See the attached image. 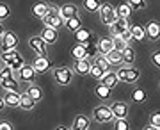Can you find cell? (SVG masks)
Instances as JSON below:
<instances>
[{"label": "cell", "mask_w": 160, "mask_h": 130, "mask_svg": "<svg viewBox=\"0 0 160 130\" xmlns=\"http://www.w3.org/2000/svg\"><path fill=\"white\" fill-rule=\"evenodd\" d=\"M128 4H130L132 9L141 11V9H146L148 7V0H128Z\"/></svg>", "instance_id": "obj_38"}, {"label": "cell", "mask_w": 160, "mask_h": 130, "mask_svg": "<svg viewBox=\"0 0 160 130\" xmlns=\"http://www.w3.org/2000/svg\"><path fill=\"white\" fill-rule=\"evenodd\" d=\"M75 39H77V43H84V45H87V43H92V32L89 30V29L86 27H80L75 30Z\"/></svg>", "instance_id": "obj_17"}, {"label": "cell", "mask_w": 160, "mask_h": 130, "mask_svg": "<svg viewBox=\"0 0 160 130\" xmlns=\"http://www.w3.org/2000/svg\"><path fill=\"white\" fill-rule=\"evenodd\" d=\"M94 95L98 96V100H100V102H107L110 96H112V89H109L107 86H103L102 82H100V84L94 87Z\"/></svg>", "instance_id": "obj_24"}, {"label": "cell", "mask_w": 160, "mask_h": 130, "mask_svg": "<svg viewBox=\"0 0 160 130\" xmlns=\"http://www.w3.org/2000/svg\"><path fill=\"white\" fill-rule=\"evenodd\" d=\"M20 39L18 36L11 30H4V34L0 36V45H2V52L4 50H11V48H16Z\"/></svg>", "instance_id": "obj_7"}, {"label": "cell", "mask_w": 160, "mask_h": 130, "mask_svg": "<svg viewBox=\"0 0 160 130\" xmlns=\"http://www.w3.org/2000/svg\"><path fill=\"white\" fill-rule=\"evenodd\" d=\"M128 30L132 34V39H135V41H142L146 38V32H144L142 25H132V27H128Z\"/></svg>", "instance_id": "obj_29"}, {"label": "cell", "mask_w": 160, "mask_h": 130, "mask_svg": "<svg viewBox=\"0 0 160 130\" xmlns=\"http://www.w3.org/2000/svg\"><path fill=\"white\" fill-rule=\"evenodd\" d=\"M11 16V7L7 6L6 2H0V22H4Z\"/></svg>", "instance_id": "obj_37"}, {"label": "cell", "mask_w": 160, "mask_h": 130, "mask_svg": "<svg viewBox=\"0 0 160 130\" xmlns=\"http://www.w3.org/2000/svg\"><path fill=\"white\" fill-rule=\"evenodd\" d=\"M41 20H43V23H45L46 27H55V29L62 27V18L59 16V7L53 6V4L48 6V13Z\"/></svg>", "instance_id": "obj_5"}, {"label": "cell", "mask_w": 160, "mask_h": 130, "mask_svg": "<svg viewBox=\"0 0 160 130\" xmlns=\"http://www.w3.org/2000/svg\"><path fill=\"white\" fill-rule=\"evenodd\" d=\"M105 59L109 62V66H121L123 64V54L121 50H110L109 54H105Z\"/></svg>", "instance_id": "obj_23"}, {"label": "cell", "mask_w": 160, "mask_h": 130, "mask_svg": "<svg viewBox=\"0 0 160 130\" xmlns=\"http://www.w3.org/2000/svg\"><path fill=\"white\" fill-rule=\"evenodd\" d=\"M121 54H123V64H133V61H135V52H133L132 46H126Z\"/></svg>", "instance_id": "obj_35"}, {"label": "cell", "mask_w": 160, "mask_h": 130, "mask_svg": "<svg viewBox=\"0 0 160 130\" xmlns=\"http://www.w3.org/2000/svg\"><path fill=\"white\" fill-rule=\"evenodd\" d=\"M0 86L2 89H9V91H20V80H16L14 77H6V79H0Z\"/></svg>", "instance_id": "obj_25"}, {"label": "cell", "mask_w": 160, "mask_h": 130, "mask_svg": "<svg viewBox=\"0 0 160 130\" xmlns=\"http://www.w3.org/2000/svg\"><path fill=\"white\" fill-rule=\"evenodd\" d=\"M71 128L73 130H87V128H91V118H87L86 114H77L73 125H71Z\"/></svg>", "instance_id": "obj_18"}, {"label": "cell", "mask_w": 160, "mask_h": 130, "mask_svg": "<svg viewBox=\"0 0 160 130\" xmlns=\"http://www.w3.org/2000/svg\"><path fill=\"white\" fill-rule=\"evenodd\" d=\"M96 50L102 54V55H105V54H109L110 50H114V45H112V39L110 38H102V39L98 41L96 45Z\"/></svg>", "instance_id": "obj_26"}, {"label": "cell", "mask_w": 160, "mask_h": 130, "mask_svg": "<svg viewBox=\"0 0 160 130\" xmlns=\"http://www.w3.org/2000/svg\"><path fill=\"white\" fill-rule=\"evenodd\" d=\"M62 25H64L66 29H68L69 32H75L77 29H80V27H82V20H80V18H78V14H77V16L66 18V20L62 22Z\"/></svg>", "instance_id": "obj_27"}, {"label": "cell", "mask_w": 160, "mask_h": 130, "mask_svg": "<svg viewBox=\"0 0 160 130\" xmlns=\"http://www.w3.org/2000/svg\"><path fill=\"white\" fill-rule=\"evenodd\" d=\"M116 75H118V79L126 82V84H135V82L141 79V71L135 70V68H132L130 64H126L125 68L121 66V68L116 71Z\"/></svg>", "instance_id": "obj_4"}, {"label": "cell", "mask_w": 160, "mask_h": 130, "mask_svg": "<svg viewBox=\"0 0 160 130\" xmlns=\"http://www.w3.org/2000/svg\"><path fill=\"white\" fill-rule=\"evenodd\" d=\"M25 93H27V95H29L36 103L43 100V89H41L36 82H29V87H27V91H25Z\"/></svg>", "instance_id": "obj_22"}, {"label": "cell", "mask_w": 160, "mask_h": 130, "mask_svg": "<svg viewBox=\"0 0 160 130\" xmlns=\"http://www.w3.org/2000/svg\"><path fill=\"white\" fill-rule=\"evenodd\" d=\"M4 30H6V29H4V25H2V22H0V36L4 34Z\"/></svg>", "instance_id": "obj_48"}, {"label": "cell", "mask_w": 160, "mask_h": 130, "mask_svg": "<svg viewBox=\"0 0 160 130\" xmlns=\"http://www.w3.org/2000/svg\"><path fill=\"white\" fill-rule=\"evenodd\" d=\"M18 73H20V80H23V82H34L36 77H38V71L34 70V66L32 64H27V62H23L22 66L18 68Z\"/></svg>", "instance_id": "obj_8"}, {"label": "cell", "mask_w": 160, "mask_h": 130, "mask_svg": "<svg viewBox=\"0 0 160 130\" xmlns=\"http://www.w3.org/2000/svg\"><path fill=\"white\" fill-rule=\"evenodd\" d=\"M110 39H112V45H114L116 50H125L126 46H128V41H125L121 36H110Z\"/></svg>", "instance_id": "obj_36"}, {"label": "cell", "mask_w": 160, "mask_h": 130, "mask_svg": "<svg viewBox=\"0 0 160 130\" xmlns=\"http://www.w3.org/2000/svg\"><path fill=\"white\" fill-rule=\"evenodd\" d=\"M114 128L116 130H128V128H130V123L126 121V118H116Z\"/></svg>", "instance_id": "obj_39"}, {"label": "cell", "mask_w": 160, "mask_h": 130, "mask_svg": "<svg viewBox=\"0 0 160 130\" xmlns=\"http://www.w3.org/2000/svg\"><path fill=\"white\" fill-rule=\"evenodd\" d=\"M2 100H4V103H6V107H9V109L20 107V91H9V89H6V91H4Z\"/></svg>", "instance_id": "obj_11"}, {"label": "cell", "mask_w": 160, "mask_h": 130, "mask_svg": "<svg viewBox=\"0 0 160 130\" xmlns=\"http://www.w3.org/2000/svg\"><path fill=\"white\" fill-rule=\"evenodd\" d=\"M109 107L112 111V114H114V119L116 118H126L128 116V111H130L126 102H112Z\"/></svg>", "instance_id": "obj_14"}, {"label": "cell", "mask_w": 160, "mask_h": 130, "mask_svg": "<svg viewBox=\"0 0 160 130\" xmlns=\"http://www.w3.org/2000/svg\"><path fill=\"white\" fill-rule=\"evenodd\" d=\"M151 62H153V66H157V68L160 66V50L153 52V55H151Z\"/></svg>", "instance_id": "obj_44"}, {"label": "cell", "mask_w": 160, "mask_h": 130, "mask_svg": "<svg viewBox=\"0 0 160 130\" xmlns=\"http://www.w3.org/2000/svg\"><path fill=\"white\" fill-rule=\"evenodd\" d=\"M132 13H133V9L130 7V4L128 2H125V4H119V6L116 7V14L119 18H130Z\"/></svg>", "instance_id": "obj_30"}, {"label": "cell", "mask_w": 160, "mask_h": 130, "mask_svg": "<svg viewBox=\"0 0 160 130\" xmlns=\"http://www.w3.org/2000/svg\"><path fill=\"white\" fill-rule=\"evenodd\" d=\"M55 128H57V130H64V128H68V127H66V125H57Z\"/></svg>", "instance_id": "obj_47"}, {"label": "cell", "mask_w": 160, "mask_h": 130, "mask_svg": "<svg viewBox=\"0 0 160 130\" xmlns=\"http://www.w3.org/2000/svg\"><path fill=\"white\" fill-rule=\"evenodd\" d=\"M53 80H55V84L64 87V86H69L71 84V80H73V70L68 68V66H59V68L53 70V73H52Z\"/></svg>", "instance_id": "obj_3"}, {"label": "cell", "mask_w": 160, "mask_h": 130, "mask_svg": "<svg viewBox=\"0 0 160 130\" xmlns=\"http://www.w3.org/2000/svg\"><path fill=\"white\" fill-rule=\"evenodd\" d=\"M146 98H148V95H146V91L141 89V87H135V89L132 91V100L135 103H144Z\"/></svg>", "instance_id": "obj_33"}, {"label": "cell", "mask_w": 160, "mask_h": 130, "mask_svg": "<svg viewBox=\"0 0 160 130\" xmlns=\"http://www.w3.org/2000/svg\"><path fill=\"white\" fill-rule=\"evenodd\" d=\"M71 57L75 59H82V57H86V45L84 43H77V45L71 48Z\"/></svg>", "instance_id": "obj_34"}, {"label": "cell", "mask_w": 160, "mask_h": 130, "mask_svg": "<svg viewBox=\"0 0 160 130\" xmlns=\"http://www.w3.org/2000/svg\"><path fill=\"white\" fill-rule=\"evenodd\" d=\"M89 68H91V59L87 57H82V59H75L73 62V73L78 75H89Z\"/></svg>", "instance_id": "obj_12"}, {"label": "cell", "mask_w": 160, "mask_h": 130, "mask_svg": "<svg viewBox=\"0 0 160 130\" xmlns=\"http://www.w3.org/2000/svg\"><path fill=\"white\" fill-rule=\"evenodd\" d=\"M29 46L38 54V55H46V54H48V48H46L48 45L43 41L41 36H32V38H29Z\"/></svg>", "instance_id": "obj_9"}, {"label": "cell", "mask_w": 160, "mask_h": 130, "mask_svg": "<svg viewBox=\"0 0 160 130\" xmlns=\"http://www.w3.org/2000/svg\"><path fill=\"white\" fill-rule=\"evenodd\" d=\"M48 6H50V4H48V2H43V0H39V2L32 4V9H30V11H32V16L39 18V20H41V18L48 13Z\"/></svg>", "instance_id": "obj_21"}, {"label": "cell", "mask_w": 160, "mask_h": 130, "mask_svg": "<svg viewBox=\"0 0 160 130\" xmlns=\"http://www.w3.org/2000/svg\"><path fill=\"white\" fill-rule=\"evenodd\" d=\"M149 123L155 125V127L160 130V112H153V114H151V121H149Z\"/></svg>", "instance_id": "obj_43"}, {"label": "cell", "mask_w": 160, "mask_h": 130, "mask_svg": "<svg viewBox=\"0 0 160 130\" xmlns=\"http://www.w3.org/2000/svg\"><path fill=\"white\" fill-rule=\"evenodd\" d=\"M78 14V7L75 4H64V6L59 7V16L62 18V22L66 18H71V16H77Z\"/></svg>", "instance_id": "obj_20"}, {"label": "cell", "mask_w": 160, "mask_h": 130, "mask_svg": "<svg viewBox=\"0 0 160 130\" xmlns=\"http://www.w3.org/2000/svg\"><path fill=\"white\" fill-rule=\"evenodd\" d=\"M92 119L100 125H105V123H110V121H114V114L110 111L109 105H105V103H100L96 107L92 109Z\"/></svg>", "instance_id": "obj_2"}, {"label": "cell", "mask_w": 160, "mask_h": 130, "mask_svg": "<svg viewBox=\"0 0 160 130\" xmlns=\"http://www.w3.org/2000/svg\"><path fill=\"white\" fill-rule=\"evenodd\" d=\"M144 32H146V38H149L151 41H157L160 38V25L158 22H148V25L144 27Z\"/></svg>", "instance_id": "obj_19"}, {"label": "cell", "mask_w": 160, "mask_h": 130, "mask_svg": "<svg viewBox=\"0 0 160 130\" xmlns=\"http://www.w3.org/2000/svg\"><path fill=\"white\" fill-rule=\"evenodd\" d=\"M110 27V36H121L125 30H128V18H116V22L114 23H110L109 25Z\"/></svg>", "instance_id": "obj_10"}, {"label": "cell", "mask_w": 160, "mask_h": 130, "mask_svg": "<svg viewBox=\"0 0 160 130\" xmlns=\"http://www.w3.org/2000/svg\"><path fill=\"white\" fill-rule=\"evenodd\" d=\"M96 46H94V45H92V43H87V45H86V57H87V59H92V57H94V55H96Z\"/></svg>", "instance_id": "obj_40"}, {"label": "cell", "mask_w": 160, "mask_h": 130, "mask_svg": "<svg viewBox=\"0 0 160 130\" xmlns=\"http://www.w3.org/2000/svg\"><path fill=\"white\" fill-rule=\"evenodd\" d=\"M98 82H102L103 86H107L109 89H114L116 86H118V82H119V79H118V75H116V71L105 70V73L102 75V79L98 80Z\"/></svg>", "instance_id": "obj_15"}, {"label": "cell", "mask_w": 160, "mask_h": 130, "mask_svg": "<svg viewBox=\"0 0 160 130\" xmlns=\"http://www.w3.org/2000/svg\"><path fill=\"white\" fill-rule=\"evenodd\" d=\"M32 66H34V70L38 73H45V71H48L52 68V61L48 59V55H38Z\"/></svg>", "instance_id": "obj_16"}, {"label": "cell", "mask_w": 160, "mask_h": 130, "mask_svg": "<svg viewBox=\"0 0 160 130\" xmlns=\"http://www.w3.org/2000/svg\"><path fill=\"white\" fill-rule=\"evenodd\" d=\"M6 109V103H4V100H2V96H0V112Z\"/></svg>", "instance_id": "obj_46"}, {"label": "cell", "mask_w": 160, "mask_h": 130, "mask_svg": "<svg viewBox=\"0 0 160 130\" xmlns=\"http://www.w3.org/2000/svg\"><path fill=\"white\" fill-rule=\"evenodd\" d=\"M2 61H4V64H6V66H9L12 71H14V70L18 71V68H20L23 62H25V61H23V55L18 52V48L4 50V52H2Z\"/></svg>", "instance_id": "obj_1"}, {"label": "cell", "mask_w": 160, "mask_h": 130, "mask_svg": "<svg viewBox=\"0 0 160 130\" xmlns=\"http://www.w3.org/2000/svg\"><path fill=\"white\" fill-rule=\"evenodd\" d=\"M94 61H96L98 64H100V66H102V68L109 70V62H107V59H105V55H102V54H100V55H98L96 59H94Z\"/></svg>", "instance_id": "obj_41"}, {"label": "cell", "mask_w": 160, "mask_h": 130, "mask_svg": "<svg viewBox=\"0 0 160 130\" xmlns=\"http://www.w3.org/2000/svg\"><path fill=\"white\" fill-rule=\"evenodd\" d=\"M34 107H36L34 100L27 93H20V109H23V111H32Z\"/></svg>", "instance_id": "obj_28"}, {"label": "cell", "mask_w": 160, "mask_h": 130, "mask_svg": "<svg viewBox=\"0 0 160 130\" xmlns=\"http://www.w3.org/2000/svg\"><path fill=\"white\" fill-rule=\"evenodd\" d=\"M11 75H12V70L9 66L4 64V68H0V79H6V77H11Z\"/></svg>", "instance_id": "obj_42"}, {"label": "cell", "mask_w": 160, "mask_h": 130, "mask_svg": "<svg viewBox=\"0 0 160 130\" xmlns=\"http://www.w3.org/2000/svg\"><path fill=\"white\" fill-rule=\"evenodd\" d=\"M100 6H102L100 0H82V7H84L87 13H98Z\"/></svg>", "instance_id": "obj_32"}, {"label": "cell", "mask_w": 160, "mask_h": 130, "mask_svg": "<svg viewBox=\"0 0 160 130\" xmlns=\"http://www.w3.org/2000/svg\"><path fill=\"white\" fill-rule=\"evenodd\" d=\"M105 73V68H102V66H100V64H98L96 61L92 62L91 61V68H89V75H91L92 79L94 80H100L102 79V75Z\"/></svg>", "instance_id": "obj_31"}, {"label": "cell", "mask_w": 160, "mask_h": 130, "mask_svg": "<svg viewBox=\"0 0 160 130\" xmlns=\"http://www.w3.org/2000/svg\"><path fill=\"white\" fill-rule=\"evenodd\" d=\"M41 38H43V41H45L46 45H53V43H57L59 39V29L55 27H46L43 29V32H41Z\"/></svg>", "instance_id": "obj_13"}, {"label": "cell", "mask_w": 160, "mask_h": 130, "mask_svg": "<svg viewBox=\"0 0 160 130\" xmlns=\"http://www.w3.org/2000/svg\"><path fill=\"white\" fill-rule=\"evenodd\" d=\"M14 128V125L11 121H0V130H12Z\"/></svg>", "instance_id": "obj_45"}, {"label": "cell", "mask_w": 160, "mask_h": 130, "mask_svg": "<svg viewBox=\"0 0 160 130\" xmlns=\"http://www.w3.org/2000/svg\"><path fill=\"white\" fill-rule=\"evenodd\" d=\"M98 13H100V18H102V23L103 25H107L109 27L110 23L116 22V18H118V14H116V7L112 6V4H102L100 6V9H98Z\"/></svg>", "instance_id": "obj_6"}]
</instances>
